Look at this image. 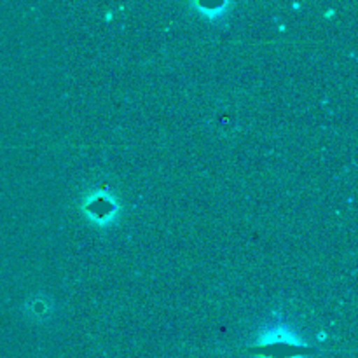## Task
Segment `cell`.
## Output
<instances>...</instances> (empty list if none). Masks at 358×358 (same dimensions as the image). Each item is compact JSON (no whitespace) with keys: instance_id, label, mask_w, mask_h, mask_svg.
I'll return each mask as SVG.
<instances>
[{"instance_id":"cell-1","label":"cell","mask_w":358,"mask_h":358,"mask_svg":"<svg viewBox=\"0 0 358 358\" xmlns=\"http://www.w3.org/2000/svg\"><path fill=\"white\" fill-rule=\"evenodd\" d=\"M266 358H299L304 355V348L301 350L299 345L289 341V338H278L275 336V339H269L268 343L262 348Z\"/></svg>"}]
</instances>
